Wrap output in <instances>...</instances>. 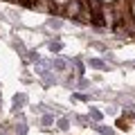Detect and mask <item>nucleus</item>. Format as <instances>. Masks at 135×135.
<instances>
[{
  "label": "nucleus",
  "mask_w": 135,
  "mask_h": 135,
  "mask_svg": "<svg viewBox=\"0 0 135 135\" xmlns=\"http://www.w3.org/2000/svg\"><path fill=\"white\" fill-rule=\"evenodd\" d=\"M90 68H97V70H106L104 61H99V59H90Z\"/></svg>",
  "instance_id": "6"
},
{
  "label": "nucleus",
  "mask_w": 135,
  "mask_h": 135,
  "mask_svg": "<svg viewBox=\"0 0 135 135\" xmlns=\"http://www.w3.org/2000/svg\"><path fill=\"white\" fill-rule=\"evenodd\" d=\"M25 104H27V95H25V92H18V95L14 97V104H11V113H14V115H18V113L23 110Z\"/></svg>",
  "instance_id": "1"
},
{
  "label": "nucleus",
  "mask_w": 135,
  "mask_h": 135,
  "mask_svg": "<svg viewBox=\"0 0 135 135\" xmlns=\"http://www.w3.org/2000/svg\"><path fill=\"white\" fill-rule=\"evenodd\" d=\"M14 133L16 135H25V133H27V124H25V119H20V124L14 126Z\"/></svg>",
  "instance_id": "2"
},
{
  "label": "nucleus",
  "mask_w": 135,
  "mask_h": 135,
  "mask_svg": "<svg viewBox=\"0 0 135 135\" xmlns=\"http://www.w3.org/2000/svg\"><path fill=\"white\" fill-rule=\"evenodd\" d=\"M95 128H97V133H101V135H115V131H113V128H108V126H101V124H97Z\"/></svg>",
  "instance_id": "5"
},
{
  "label": "nucleus",
  "mask_w": 135,
  "mask_h": 135,
  "mask_svg": "<svg viewBox=\"0 0 135 135\" xmlns=\"http://www.w3.org/2000/svg\"><path fill=\"white\" fill-rule=\"evenodd\" d=\"M47 47H50V52H54V54H59V52H61V50H63V45L59 43V41H56V43H54V41H52V43H50Z\"/></svg>",
  "instance_id": "7"
},
{
  "label": "nucleus",
  "mask_w": 135,
  "mask_h": 135,
  "mask_svg": "<svg viewBox=\"0 0 135 135\" xmlns=\"http://www.w3.org/2000/svg\"><path fill=\"white\" fill-rule=\"evenodd\" d=\"M56 128L59 131H68L70 128V119H68V117H61V119L56 122Z\"/></svg>",
  "instance_id": "3"
},
{
  "label": "nucleus",
  "mask_w": 135,
  "mask_h": 135,
  "mask_svg": "<svg viewBox=\"0 0 135 135\" xmlns=\"http://www.w3.org/2000/svg\"><path fill=\"white\" fill-rule=\"evenodd\" d=\"M52 65L56 68V70H65V68H68V63H65V61H61V59H54V61H52Z\"/></svg>",
  "instance_id": "9"
},
{
  "label": "nucleus",
  "mask_w": 135,
  "mask_h": 135,
  "mask_svg": "<svg viewBox=\"0 0 135 135\" xmlns=\"http://www.w3.org/2000/svg\"><path fill=\"white\" fill-rule=\"evenodd\" d=\"M90 117H92L95 122H99V119H101V113H99V110H95V108H90Z\"/></svg>",
  "instance_id": "11"
},
{
  "label": "nucleus",
  "mask_w": 135,
  "mask_h": 135,
  "mask_svg": "<svg viewBox=\"0 0 135 135\" xmlns=\"http://www.w3.org/2000/svg\"><path fill=\"white\" fill-rule=\"evenodd\" d=\"M27 61H32V63H41V56L36 52H27Z\"/></svg>",
  "instance_id": "10"
},
{
  "label": "nucleus",
  "mask_w": 135,
  "mask_h": 135,
  "mask_svg": "<svg viewBox=\"0 0 135 135\" xmlns=\"http://www.w3.org/2000/svg\"><path fill=\"white\" fill-rule=\"evenodd\" d=\"M54 124V115H43V128H50Z\"/></svg>",
  "instance_id": "8"
},
{
  "label": "nucleus",
  "mask_w": 135,
  "mask_h": 135,
  "mask_svg": "<svg viewBox=\"0 0 135 135\" xmlns=\"http://www.w3.org/2000/svg\"><path fill=\"white\" fill-rule=\"evenodd\" d=\"M68 14H70V16H77V14H79V5L74 2V0L68 2Z\"/></svg>",
  "instance_id": "4"
}]
</instances>
